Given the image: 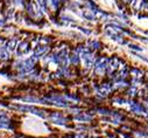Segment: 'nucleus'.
<instances>
[{
    "instance_id": "nucleus-5",
    "label": "nucleus",
    "mask_w": 148,
    "mask_h": 138,
    "mask_svg": "<svg viewBox=\"0 0 148 138\" xmlns=\"http://www.w3.org/2000/svg\"><path fill=\"white\" fill-rule=\"evenodd\" d=\"M90 47H91V49H98L99 48V43L98 42H95V41H91L90 43Z\"/></svg>"
},
{
    "instance_id": "nucleus-1",
    "label": "nucleus",
    "mask_w": 148,
    "mask_h": 138,
    "mask_svg": "<svg viewBox=\"0 0 148 138\" xmlns=\"http://www.w3.org/2000/svg\"><path fill=\"white\" fill-rule=\"evenodd\" d=\"M107 62H108V59L107 57H100L96 64V73L99 74V75H103L104 72L106 70V67H107Z\"/></svg>"
},
{
    "instance_id": "nucleus-4",
    "label": "nucleus",
    "mask_w": 148,
    "mask_h": 138,
    "mask_svg": "<svg viewBox=\"0 0 148 138\" xmlns=\"http://www.w3.org/2000/svg\"><path fill=\"white\" fill-rule=\"evenodd\" d=\"M27 46H28L27 43H21V45L19 46V50H18V54H19V55H22V54L27 53V50H28V47H27Z\"/></svg>"
},
{
    "instance_id": "nucleus-9",
    "label": "nucleus",
    "mask_w": 148,
    "mask_h": 138,
    "mask_svg": "<svg viewBox=\"0 0 148 138\" xmlns=\"http://www.w3.org/2000/svg\"><path fill=\"white\" fill-rule=\"evenodd\" d=\"M126 1H127V3H131V1H133V0H126Z\"/></svg>"
},
{
    "instance_id": "nucleus-3",
    "label": "nucleus",
    "mask_w": 148,
    "mask_h": 138,
    "mask_svg": "<svg viewBox=\"0 0 148 138\" xmlns=\"http://www.w3.org/2000/svg\"><path fill=\"white\" fill-rule=\"evenodd\" d=\"M83 17L88 20H95V14L92 12H90V10H85L83 11Z\"/></svg>"
},
{
    "instance_id": "nucleus-2",
    "label": "nucleus",
    "mask_w": 148,
    "mask_h": 138,
    "mask_svg": "<svg viewBox=\"0 0 148 138\" xmlns=\"http://www.w3.org/2000/svg\"><path fill=\"white\" fill-rule=\"evenodd\" d=\"M50 118H51V121H53L54 123H57V124H64V122H65L64 117H63L61 114H58V112L53 114Z\"/></svg>"
},
{
    "instance_id": "nucleus-7",
    "label": "nucleus",
    "mask_w": 148,
    "mask_h": 138,
    "mask_svg": "<svg viewBox=\"0 0 148 138\" xmlns=\"http://www.w3.org/2000/svg\"><path fill=\"white\" fill-rule=\"evenodd\" d=\"M39 3H40V5H41L42 8H46V6H47V1H46V0H39Z\"/></svg>"
},
{
    "instance_id": "nucleus-6",
    "label": "nucleus",
    "mask_w": 148,
    "mask_h": 138,
    "mask_svg": "<svg viewBox=\"0 0 148 138\" xmlns=\"http://www.w3.org/2000/svg\"><path fill=\"white\" fill-rule=\"evenodd\" d=\"M15 43H16V41H15V40H12V41L8 43V49H10V50H13V49H14Z\"/></svg>"
},
{
    "instance_id": "nucleus-8",
    "label": "nucleus",
    "mask_w": 148,
    "mask_h": 138,
    "mask_svg": "<svg viewBox=\"0 0 148 138\" xmlns=\"http://www.w3.org/2000/svg\"><path fill=\"white\" fill-rule=\"evenodd\" d=\"M0 57H1V59H7L8 57V54L6 53V52H3V53H0Z\"/></svg>"
}]
</instances>
